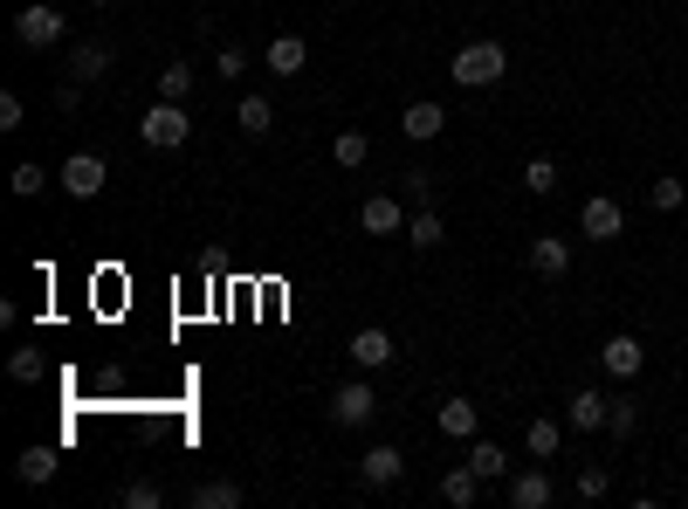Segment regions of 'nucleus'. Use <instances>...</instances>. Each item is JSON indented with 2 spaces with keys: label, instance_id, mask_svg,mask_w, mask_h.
Returning <instances> with one entry per match:
<instances>
[{
  "label": "nucleus",
  "instance_id": "f257e3e1",
  "mask_svg": "<svg viewBox=\"0 0 688 509\" xmlns=\"http://www.w3.org/2000/svg\"><path fill=\"white\" fill-rule=\"evenodd\" d=\"M448 76H454L462 90H496L503 76H509V56H503V42H469L462 56L448 63Z\"/></svg>",
  "mask_w": 688,
  "mask_h": 509
},
{
  "label": "nucleus",
  "instance_id": "f03ea898",
  "mask_svg": "<svg viewBox=\"0 0 688 509\" xmlns=\"http://www.w3.org/2000/svg\"><path fill=\"white\" fill-rule=\"evenodd\" d=\"M138 138H145L151 151H180V145L193 138L187 104H166V97H151V111H145V124H138Z\"/></svg>",
  "mask_w": 688,
  "mask_h": 509
},
{
  "label": "nucleus",
  "instance_id": "7ed1b4c3",
  "mask_svg": "<svg viewBox=\"0 0 688 509\" xmlns=\"http://www.w3.org/2000/svg\"><path fill=\"white\" fill-rule=\"evenodd\" d=\"M578 235H585V241H620V235H627V207H620L613 193H593V200L578 207Z\"/></svg>",
  "mask_w": 688,
  "mask_h": 509
},
{
  "label": "nucleus",
  "instance_id": "20e7f679",
  "mask_svg": "<svg viewBox=\"0 0 688 509\" xmlns=\"http://www.w3.org/2000/svg\"><path fill=\"white\" fill-rule=\"evenodd\" d=\"M104 180H111V166L97 159V151H69V159H63V193L69 200H97Z\"/></svg>",
  "mask_w": 688,
  "mask_h": 509
},
{
  "label": "nucleus",
  "instance_id": "39448f33",
  "mask_svg": "<svg viewBox=\"0 0 688 509\" xmlns=\"http://www.w3.org/2000/svg\"><path fill=\"white\" fill-rule=\"evenodd\" d=\"M379 399H372V378H345L338 393H330V420L338 427H372Z\"/></svg>",
  "mask_w": 688,
  "mask_h": 509
},
{
  "label": "nucleus",
  "instance_id": "423d86ee",
  "mask_svg": "<svg viewBox=\"0 0 688 509\" xmlns=\"http://www.w3.org/2000/svg\"><path fill=\"white\" fill-rule=\"evenodd\" d=\"M14 42H21V48H56V42H63V14L42 8V0H35V8H21V14H14Z\"/></svg>",
  "mask_w": 688,
  "mask_h": 509
},
{
  "label": "nucleus",
  "instance_id": "0eeeda50",
  "mask_svg": "<svg viewBox=\"0 0 688 509\" xmlns=\"http://www.w3.org/2000/svg\"><path fill=\"white\" fill-rule=\"evenodd\" d=\"M345 359H351V365H359V372H386V365L399 359V351H393V338H386V330H379V324H365V330H351V344H345Z\"/></svg>",
  "mask_w": 688,
  "mask_h": 509
},
{
  "label": "nucleus",
  "instance_id": "6e6552de",
  "mask_svg": "<svg viewBox=\"0 0 688 509\" xmlns=\"http://www.w3.org/2000/svg\"><path fill=\"white\" fill-rule=\"evenodd\" d=\"M399 475H406V454H399L393 441H372V448L359 454V482H365V489H393Z\"/></svg>",
  "mask_w": 688,
  "mask_h": 509
},
{
  "label": "nucleus",
  "instance_id": "1a4fd4ad",
  "mask_svg": "<svg viewBox=\"0 0 688 509\" xmlns=\"http://www.w3.org/2000/svg\"><path fill=\"white\" fill-rule=\"evenodd\" d=\"M599 365L613 372V378H641V365H647V344L633 338V330H613V338L599 344Z\"/></svg>",
  "mask_w": 688,
  "mask_h": 509
},
{
  "label": "nucleus",
  "instance_id": "9d476101",
  "mask_svg": "<svg viewBox=\"0 0 688 509\" xmlns=\"http://www.w3.org/2000/svg\"><path fill=\"white\" fill-rule=\"evenodd\" d=\"M503 496H509V509H551V475L544 468H517V475H509L503 482Z\"/></svg>",
  "mask_w": 688,
  "mask_h": 509
},
{
  "label": "nucleus",
  "instance_id": "9b49d317",
  "mask_svg": "<svg viewBox=\"0 0 688 509\" xmlns=\"http://www.w3.org/2000/svg\"><path fill=\"white\" fill-rule=\"evenodd\" d=\"M399 132L414 138V145H435L441 132H448V111L435 104V97H420V104H406V117H399Z\"/></svg>",
  "mask_w": 688,
  "mask_h": 509
},
{
  "label": "nucleus",
  "instance_id": "f8f14e48",
  "mask_svg": "<svg viewBox=\"0 0 688 509\" xmlns=\"http://www.w3.org/2000/svg\"><path fill=\"white\" fill-rule=\"evenodd\" d=\"M359 227H365V235H406V207H399L393 193H372L365 207H359Z\"/></svg>",
  "mask_w": 688,
  "mask_h": 509
},
{
  "label": "nucleus",
  "instance_id": "ddd939ff",
  "mask_svg": "<svg viewBox=\"0 0 688 509\" xmlns=\"http://www.w3.org/2000/svg\"><path fill=\"white\" fill-rule=\"evenodd\" d=\"M606 414H613V399L585 386V393H572V406H565V427H578V434H599V427H606Z\"/></svg>",
  "mask_w": 688,
  "mask_h": 509
},
{
  "label": "nucleus",
  "instance_id": "4468645a",
  "mask_svg": "<svg viewBox=\"0 0 688 509\" xmlns=\"http://www.w3.org/2000/svg\"><path fill=\"white\" fill-rule=\"evenodd\" d=\"M104 69H111V48L104 42H76L69 48V83L90 90V83H104Z\"/></svg>",
  "mask_w": 688,
  "mask_h": 509
},
{
  "label": "nucleus",
  "instance_id": "2eb2a0df",
  "mask_svg": "<svg viewBox=\"0 0 688 509\" xmlns=\"http://www.w3.org/2000/svg\"><path fill=\"white\" fill-rule=\"evenodd\" d=\"M530 269H538L544 283H557V275L572 269V241H557V235H538V241H530Z\"/></svg>",
  "mask_w": 688,
  "mask_h": 509
},
{
  "label": "nucleus",
  "instance_id": "dca6fc26",
  "mask_svg": "<svg viewBox=\"0 0 688 509\" xmlns=\"http://www.w3.org/2000/svg\"><path fill=\"white\" fill-rule=\"evenodd\" d=\"M262 63H269L275 76H303V63H311V42H303V35H275Z\"/></svg>",
  "mask_w": 688,
  "mask_h": 509
},
{
  "label": "nucleus",
  "instance_id": "f3484780",
  "mask_svg": "<svg viewBox=\"0 0 688 509\" xmlns=\"http://www.w3.org/2000/svg\"><path fill=\"white\" fill-rule=\"evenodd\" d=\"M475 496H482V475H475L469 462L441 475V502H448V509H475Z\"/></svg>",
  "mask_w": 688,
  "mask_h": 509
},
{
  "label": "nucleus",
  "instance_id": "a211bd4d",
  "mask_svg": "<svg viewBox=\"0 0 688 509\" xmlns=\"http://www.w3.org/2000/svg\"><path fill=\"white\" fill-rule=\"evenodd\" d=\"M441 434H454V441H475V427H482V414H475V399H441Z\"/></svg>",
  "mask_w": 688,
  "mask_h": 509
},
{
  "label": "nucleus",
  "instance_id": "6ab92c4d",
  "mask_svg": "<svg viewBox=\"0 0 688 509\" xmlns=\"http://www.w3.org/2000/svg\"><path fill=\"white\" fill-rule=\"evenodd\" d=\"M557 441H565V420H530L523 427V448H530V462H551V454H557Z\"/></svg>",
  "mask_w": 688,
  "mask_h": 509
},
{
  "label": "nucleus",
  "instance_id": "aec40b11",
  "mask_svg": "<svg viewBox=\"0 0 688 509\" xmlns=\"http://www.w3.org/2000/svg\"><path fill=\"white\" fill-rule=\"evenodd\" d=\"M406 241H414V248H441V241H448V220H441L435 207L406 214Z\"/></svg>",
  "mask_w": 688,
  "mask_h": 509
},
{
  "label": "nucleus",
  "instance_id": "412c9836",
  "mask_svg": "<svg viewBox=\"0 0 688 509\" xmlns=\"http://www.w3.org/2000/svg\"><path fill=\"white\" fill-rule=\"evenodd\" d=\"M469 468H475L482 482H509V454H503L496 441H475V448H469Z\"/></svg>",
  "mask_w": 688,
  "mask_h": 509
},
{
  "label": "nucleus",
  "instance_id": "4be33fe9",
  "mask_svg": "<svg viewBox=\"0 0 688 509\" xmlns=\"http://www.w3.org/2000/svg\"><path fill=\"white\" fill-rule=\"evenodd\" d=\"M193 83H200V76H193V63H166V69H159V97H166V104H187V97H193Z\"/></svg>",
  "mask_w": 688,
  "mask_h": 509
},
{
  "label": "nucleus",
  "instance_id": "5701e85b",
  "mask_svg": "<svg viewBox=\"0 0 688 509\" xmlns=\"http://www.w3.org/2000/svg\"><path fill=\"white\" fill-rule=\"evenodd\" d=\"M193 509H241V482H200Z\"/></svg>",
  "mask_w": 688,
  "mask_h": 509
},
{
  "label": "nucleus",
  "instance_id": "b1692460",
  "mask_svg": "<svg viewBox=\"0 0 688 509\" xmlns=\"http://www.w3.org/2000/svg\"><path fill=\"white\" fill-rule=\"evenodd\" d=\"M606 434H620V441H633V434H641V399H613V414H606Z\"/></svg>",
  "mask_w": 688,
  "mask_h": 509
},
{
  "label": "nucleus",
  "instance_id": "393cba45",
  "mask_svg": "<svg viewBox=\"0 0 688 509\" xmlns=\"http://www.w3.org/2000/svg\"><path fill=\"white\" fill-rule=\"evenodd\" d=\"M330 159H338L345 172H351V166H365V159H372V138H365V132H338V145H330Z\"/></svg>",
  "mask_w": 688,
  "mask_h": 509
},
{
  "label": "nucleus",
  "instance_id": "a878e982",
  "mask_svg": "<svg viewBox=\"0 0 688 509\" xmlns=\"http://www.w3.org/2000/svg\"><path fill=\"white\" fill-rule=\"evenodd\" d=\"M241 132H255V138H269V124H275V111H269V97H241Z\"/></svg>",
  "mask_w": 688,
  "mask_h": 509
},
{
  "label": "nucleus",
  "instance_id": "bb28decb",
  "mask_svg": "<svg viewBox=\"0 0 688 509\" xmlns=\"http://www.w3.org/2000/svg\"><path fill=\"white\" fill-rule=\"evenodd\" d=\"M14 475H21V482H48V475H56V448H29V454L14 462Z\"/></svg>",
  "mask_w": 688,
  "mask_h": 509
},
{
  "label": "nucleus",
  "instance_id": "cd10ccee",
  "mask_svg": "<svg viewBox=\"0 0 688 509\" xmlns=\"http://www.w3.org/2000/svg\"><path fill=\"white\" fill-rule=\"evenodd\" d=\"M523 186L538 193V200H544V193H557V159H544V151H538V159L523 166Z\"/></svg>",
  "mask_w": 688,
  "mask_h": 509
},
{
  "label": "nucleus",
  "instance_id": "c85d7f7f",
  "mask_svg": "<svg viewBox=\"0 0 688 509\" xmlns=\"http://www.w3.org/2000/svg\"><path fill=\"white\" fill-rule=\"evenodd\" d=\"M42 351H8V378H14V386H35V378H42Z\"/></svg>",
  "mask_w": 688,
  "mask_h": 509
},
{
  "label": "nucleus",
  "instance_id": "c756f323",
  "mask_svg": "<svg viewBox=\"0 0 688 509\" xmlns=\"http://www.w3.org/2000/svg\"><path fill=\"white\" fill-rule=\"evenodd\" d=\"M117 496L132 502V509H159V502H166V489H159V482H145V475H138V482H124Z\"/></svg>",
  "mask_w": 688,
  "mask_h": 509
},
{
  "label": "nucleus",
  "instance_id": "7c9ffc66",
  "mask_svg": "<svg viewBox=\"0 0 688 509\" xmlns=\"http://www.w3.org/2000/svg\"><path fill=\"white\" fill-rule=\"evenodd\" d=\"M42 186H48V180H42V166H14V180H8V193H14V200H35Z\"/></svg>",
  "mask_w": 688,
  "mask_h": 509
},
{
  "label": "nucleus",
  "instance_id": "2f4dec72",
  "mask_svg": "<svg viewBox=\"0 0 688 509\" xmlns=\"http://www.w3.org/2000/svg\"><path fill=\"white\" fill-rule=\"evenodd\" d=\"M647 200H654L661 214H675L681 200H688V186H681V180H654V186H647Z\"/></svg>",
  "mask_w": 688,
  "mask_h": 509
},
{
  "label": "nucleus",
  "instance_id": "473e14b6",
  "mask_svg": "<svg viewBox=\"0 0 688 509\" xmlns=\"http://www.w3.org/2000/svg\"><path fill=\"white\" fill-rule=\"evenodd\" d=\"M606 489H613V475H606V468H593V462H585V468H578V496H585V502H599Z\"/></svg>",
  "mask_w": 688,
  "mask_h": 509
},
{
  "label": "nucleus",
  "instance_id": "72a5a7b5",
  "mask_svg": "<svg viewBox=\"0 0 688 509\" xmlns=\"http://www.w3.org/2000/svg\"><path fill=\"white\" fill-rule=\"evenodd\" d=\"M214 76H248V48H235V42H227L221 56H214Z\"/></svg>",
  "mask_w": 688,
  "mask_h": 509
},
{
  "label": "nucleus",
  "instance_id": "f704fd0d",
  "mask_svg": "<svg viewBox=\"0 0 688 509\" xmlns=\"http://www.w3.org/2000/svg\"><path fill=\"white\" fill-rule=\"evenodd\" d=\"M21 117H29V111H21V97L0 90V132H21Z\"/></svg>",
  "mask_w": 688,
  "mask_h": 509
},
{
  "label": "nucleus",
  "instance_id": "c9c22d12",
  "mask_svg": "<svg viewBox=\"0 0 688 509\" xmlns=\"http://www.w3.org/2000/svg\"><path fill=\"white\" fill-rule=\"evenodd\" d=\"M97 8H111V0H97Z\"/></svg>",
  "mask_w": 688,
  "mask_h": 509
}]
</instances>
